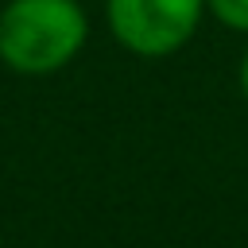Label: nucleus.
<instances>
[{
    "instance_id": "obj_2",
    "label": "nucleus",
    "mask_w": 248,
    "mask_h": 248,
    "mask_svg": "<svg viewBox=\"0 0 248 248\" xmlns=\"http://www.w3.org/2000/svg\"><path fill=\"white\" fill-rule=\"evenodd\" d=\"M105 16L124 50L140 58H167L194 39L205 0H105Z\"/></svg>"
},
{
    "instance_id": "obj_3",
    "label": "nucleus",
    "mask_w": 248,
    "mask_h": 248,
    "mask_svg": "<svg viewBox=\"0 0 248 248\" xmlns=\"http://www.w3.org/2000/svg\"><path fill=\"white\" fill-rule=\"evenodd\" d=\"M205 12H209L221 27L248 35V0H205Z\"/></svg>"
},
{
    "instance_id": "obj_1",
    "label": "nucleus",
    "mask_w": 248,
    "mask_h": 248,
    "mask_svg": "<svg viewBox=\"0 0 248 248\" xmlns=\"http://www.w3.org/2000/svg\"><path fill=\"white\" fill-rule=\"evenodd\" d=\"M89 35L78 0H8L0 12V62L16 74H54L70 66Z\"/></svg>"
},
{
    "instance_id": "obj_4",
    "label": "nucleus",
    "mask_w": 248,
    "mask_h": 248,
    "mask_svg": "<svg viewBox=\"0 0 248 248\" xmlns=\"http://www.w3.org/2000/svg\"><path fill=\"white\" fill-rule=\"evenodd\" d=\"M236 81H240V93H244V101H248V50H244V58H240V70H236Z\"/></svg>"
}]
</instances>
